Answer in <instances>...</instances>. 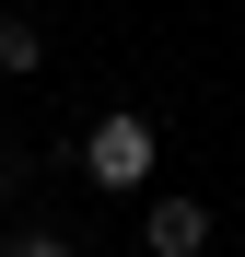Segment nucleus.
Instances as JSON below:
<instances>
[{
    "mask_svg": "<svg viewBox=\"0 0 245 257\" xmlns=\"http://www.w3.org/2000/svg\"><path fill=\"white\" fill-rule=\"evenodd\" d=\"M35 59H47V35H35V24L12 12V0H0V82H24Z\"/></svg>",
    "mask_w": 245,
    "mask_h": 257,
    "instance_id": "7ed1b4c3",
    "label": "nucleus"
},
{
    "mask_svg": "<svg viewBox=\"0 0 245 257\" xmlns=\"http://www.w3.org/2000/svg\"><path fill=\"white\" fill-rule=\"evenodd\" d=\"M140 245H152V257H210V199H187V187L152 199V210H140Z\"/></svg>",
    "mask_w": 245,
    "mask_h": 257,
    "instance_id": "f03ea898",
    "label": "nucleus"
},
{
    "mask_svg": "<svg viewBox=\"0 0 245 257\" xmlns=\"http://www.w3.org/2000/svg\"><path fill=\"white\" fill-rule=\"evenodd\" d=\"M82 176L94 187H152V117H94V141H82Z\"/></svg>",
    "mask_w": 245,
    "mask_h": 257,
    "instance_id": "f257e3e1",
    "label": "nucleus"
},
{
    "mask_svg": "<svg viewBox=\"0 0 245 257\" xmlns=\"http://www.w3.org/2000/svg\"><path fill=\"white\" fill-rule=\"evenodd\" d=\"M0 257H82L70 234H47V222H35V234H12V245H0Z\"/></svg>",
    "mask_w": 245,
    "mask_h": 257,
    "instance_id": "20e7f679",
    "label": "nucleus"
}]
</instances>
